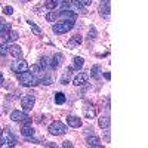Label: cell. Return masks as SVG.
Segmentation results:
<instances>
[{"mask_svg":"<svg viewBox=\"0 0 148 148\" xmlns=\"http://www.w3.org/2000/svg\"><path fill=\"white\" fill-rule=\"evenodd\" d=\"M16 76H18V82L22 86H25V88H31V86H36L37 83H39V80L36 79V76H34L33 73H30L28 70L24 71V73L16 74Z\"/></svg>","mask_w":148,"mask_h":148,"instance_id":"obj_1","label":"cell"},{"mask_svg":"<svg viewBox=\"0 0 148 148\" xmlns=\"http://www.w3.org/2000/svg\"><path fill=\"white\" fill-rule=\"evenodd\" d=\"M15 145H16V138L10 132V129L3 130L0 135V147H15Z\"/></svg>","mask_w":148,"mask_h":148,"instance_id":"obj_2","label":"cell"},{"mask_svg":"<svg viewBox=\"0 0 148 148\" xmlns=\"http://www.w3.org/2000/svg\"><path fill=\"white\" fill-rule=\"evenodd\" d=\"M73 28H74V22L73 21H61V22L53 24L52 31L55 34H65V33H68Z\"/></svg>","mask_w":148,"mask_h":148,"instance_id":"obj_3","label":"cell"},{"mask_svg":"<svg viewBox=\"0 0 148 148\" xmlns=\"http://www.w3.org/2000/svg\"><path fill=\"white\" fill-rule=\"evenodd\" d=\"M49 133L53 135V136H61V135H64L67 132V126L64 125L62 121H52L51 125H49Z\"/></svg>","mask_w":148,"mask_h":148,"instance_id":"obj_4","label":"cell"},{"mask_svg":"<svg viewBox=\"0 0 148 148\" xmlns=\"http://www.w3.org/2000/svg\"><path fill=\"white\" fill-rule=\"evenodd\" d=\"M10 70L14 71L15 74H19V73H24V71H27V70H28V64H27V61H25V59H19V58H16L14 62L10 64Z\"/></svg>","mask_w":148,"mask_h":148,"instance_id":"obj_5","label":"cell"},{"mask_svg":"<svg viewBox=\"0 0 148 148\" xmlns=\"http://www.w3.org/2000/svg\"><path fill=\"white\" fill-rule=\"evenodd\" d=\"M10 120L12 121H22V123H30L31 119L24 113V111H12L10 113Z\"/></svg>","mask_w":148,"mask_h":148,"instance_id":"obj_6","label":"cell"},{"mask_svg":"<svg viewBox=\"0 0 148 148\" xmlns=\"http://www.w3.org/2000/svg\"><path fill=\"white\" fill-rule=\"evenodd\" d=\"M36 104V98L33 95H25L21 98V105H22V110L24 111H30Z\"/></svg>","mask_w":148,"mask_h":148,"instance_id":"obj_7","label":"cell"},{"mask_svg":"<svg viewBox=\"0 0 148 148\" xmlns=\"http://www.w3.org/2000/svg\"><path fill=\"white\" fill-rule=\"evenodd\" d=\"M58 18L64 19V21H73V22H76L77 15H76V12L67 9V10H59V12H58Z\"/></svg>","mask_w":148,"mask_h":148,"instance_id":"obj_8","label":"cell"},{"mask_svg":"<svg viewBox=\"0 0 148 148\" xmlns=\"http://www.w3.org/2000/svg\"><path fill=\"white\" fill-rule=\"evenodd\" d=\"M88 79H89V76H88L86 73H79L77 76L73 79V84H74V86H83V84H86Z\"/></svg>","mask_w":148,"mask_h":148,"instance_id":"obj_9","label":"cell"},{"mask_svg":"<svg viewBox=\"0 0 148 148\" xmlns=\"http://www.w3.org/2000/svg\"><path fill=\"white\" fill-rule=\"evenodd\" d=\"M110 12H111L110 0H101L99 2V14L102 16H110Z\"/></svg>","mask_w":148,"mask_h":148,"instance_id":"obj_10","label":"cell"},{"mask_svg":"<svg viewBox=\"0 0 148 148\" xmlns=\"http://www.w3.org/2000/svg\"><path fill=\"white\" fill-rule=\"evenodd\" d=\"M9 31H10V25L5 21V18H0V37L6 39L9 36Z\"/></svg>","mask_w":148,"mask_h":148,"instance_id":"obj_11","label":"cell"},{"mask_svg":"<svg viewBox=\"0 0 148 148\" xmlns=\"http://www.w3.org/2000/svg\"><path fill=\"white\" fill-rule=\"evenodd\" d=\"M70 9L73 12H80V14H88V10H86V8L79 2V0H73V2L70 3Z\"/></svg>","mask_w":148,"mask_h":148,"instance_id":"obj_12","label":"cell"},{"mask_svg":"<svg viewBox=\"0 0 148 148\" xmlns=\"http://www.w3.org/2000/svg\"><path fill=\"white\" fill-rule=\"evenodd\" d=\"M83 114H84V117L86 119H93L95 116H96V110L92 107V105H84L83 107Z\"/></svg>","mask_w":148,"mask_h":148,"instance_id":"obj_13","label":"cell"},{"mask_svg":"<svg viewBox=\"0 0 148 148\" xmlns=\"http://www.w3.org/2000/svg\"><path fill=\"white\" fill-rule=\"evenodd\" d=\"M67 123H68V126H71V127H80L82 126V120L77 116H68L67 117Z\"/></svg>","mask_w":148,"mask_h":148,"instance_id":"obj_14","label":"cell"},{"mask_svg":"<svg viewBox=\"0 0 148 148\" xmlns=\"http://www.w3.org/2000/svg\"><path fill=\"white\" fill-rule=\"evenodd\" d=\"M9 53L14 58H21L22 56L21 46H18V45H9Z\"/></svg>","mask_w":148,"mask_h":148,"instance_id":"obj_15","label":"cell"},{"mask_svg":"<svg viewBox=\"0 0 148 148\" xmlns=\"http://www.w3.org/2000/svg\"><path fill=\"white\" fill-rule=\"evenodd\" d=\"M86 144H88V147H102L99 138H98L96 135H92V136L86 138Z\"/></svg>","mask_w":148,"mask_h":148,"instance_id":"obj_16","label":"cell"},{"mask_svg":"<svg viewBox=\"0 0 148 148\" xmlns=\"http://www.w3.org/2000/svg\"><path fill=\"white\" fill-rule=\"evenodd\" d=\"M62 58H64L62 53H55L53 58H52V61H51V68H53V70L58 68L61 65V62H62Z\"/></svg>","mask_w":148,"mask_h":148,"instance_id":"obj_17","label":"cell"},{"mask_svg":"<svg viewBox=\"0 0 148 148\" xmlns=\"http://www.w3.org/2000/svg\"><path fill=\"white\" fill-rule=\"evenodd\" d=\"M110 123H111V120H110L108 116H101L99 119H98V125H99L101 129H108L110 127Z\"/></svg>","mask_w":148,"mask_h":148,"instance_id":"obj_18","label":"cell"},{"mask_svg":"<svg viewBox=\"0 0 148 148\" xmlns=\"http://www.w3.org/2000/svg\"><path fill=\"white\" fill-rule=\"evenodd\" d=\"M83 64H84V59H83L82 56H76V58L73 59V65H71L70 68H71V70H77V71H79V70L83 67Z\"/></svg>","mask_w":148,"mask_h":148,"instance_id":"obj_19","label":"cell"},{"mask_svg":"<svg viewBox=\"0 0 148 148\" xmlns=\"http://www.w3.org/2000/svg\"><path fill=\"white\" fill-rule=\"evenodd\" d=\"M21 133H22L25 138H28V136H33V135H34V129L28 125V123H25V125L21 127Z\"/></svg>","mask_w":148,"mask_h":148,"instance_id":"obj_20","label":"cell"},{"mask_svg":"<svg viewBox=\"0 0 148 148\" xmlns=\"http://www.w3.org/2000/svg\"><path fill=\"white\" fill-rule=\"evenodd\" d=\"M80 43H82V37H80L79 34H76V36H74L73 39L68 42V49H76Z\"/></svg>","mask_w":148,"mask_h":148,"instance_id":"obj_21","label":"cell"},{"mask_svg":"<svg viewBox=\"0 0 148 148\" xmlns=\"http://www.w3.org/2000/svg\"><path fill=\"white\" fill-rule=\"evenodd\" d=\"M36 65H37V68H39V71H45L49 65V59L46 56H43V58L39 59V64H36Z\"/></svg>","mask_w":148,"mask_h":148,"instance_id":"obj_22","label":"cell"},{"mask_svg":"<svg viewBox=\"0 0 148 148\" xmlns=\"http://www.w3.org/2000/svg\"><path fill=\"white\" fill-rule=\"evenodd\" d=\"M90 76H92V79H95V80L101 79V67H99V65H93L92 70H90Z\"/></svg>","mask_w":148,"mask_h":148,"instance_id":"obj_23","label":"cell"},{"mask_svg":"<svg viewBox=\"0 0 148 148\" xmlns=\"http://www.w3.org/2000/svg\"><path fill=\"white\" fill-rule=\"evenodd\" d=\"M71 74H73V70H71V68H68V70H67V71L62 74V77H61V80H59V82H61V84H67V83L71 80Z\"/></svg>","mask_w":148,"mask_h":148,"instance_id":"obj_24","label":"cell"},{"mask_svg":"<svg viewBox=\"0 0 148 148\" xmlns=\"http://www.w3.org/2000/svg\"><path fill=\"white\" fill-rule=\"evenodd\" d=\"M65 101H67V98H65V95H64L62 92H56V93H55V102H56L58 105L65 104Z\"/></svg>","mask_w":148,"mask_h":148,"instance_id":"obj_25","label":"cell"},{"mask_svg":"<svg viewBox=\"0 0 148 148\" xmlns=\"http://www.w3.org/2000/svg\"><path fill=\"white\" fill-rule=\"evenodd\" d=\"M56 19H58V12H55V10L49 12L46 15V21H49V22H56Z\"/></svg>","mask_w":148,"mask_h":148,"instance_id":"obj_26","label":"cell"},{"mask_svg":"<svg viewBox=\"0 0 148 148\" xmlns=\"http://www.w3.org/2000/svg\"><path fill=\"white\" fill-rule=\"evenodd\" d=\"M9 52V43H2L0 45V56H6Z\"/></svg>","mask_w":148,"mask_h":148,"instance_id":"obj_27","label":"cell"},{"mask_svg":"<svg viewBox=\"0 0 148 148\" xmlns=\"http://www.w3.org/2000/svg\"><path fill=\"white\" fill-rule=\"evenodd\" d=\"M28 24H30V27H31V30H33L34 34H37V36H40V34H42V30L37 27V24H36V22H33V21L28 19Z\"/></svg>","mask_w":148,"mask_h":148,"instance_id":"obj_28","label":"cell"},{"mask_svg":"<svg viewBox=\"0 0 148 148\" xmlns=\"http://www.w3.org/2000/svg\"><path fill=\"white\" fill-rule=\"evenodd\" d=\"M8 37H9V42H16L18 37H19V34H18L16 31H10V34H9Z\"/></svg>","mask_w":148,"mask_h":148,"instance_id":"obj_29","label":"cell"},{"mask_svg":"<svg viewBox=\"0 0 148 148\" xmlns=\"http://www.w3.org/2000/svg\"><path fill=\"white\" fill-rule=\"evenodd\" d=\"M45 6H46L47 9H51V10H53V9L56 8V5H55L53 0H46V2H45Z\"/></svg>","mask_w":148,"mask_h":148,"instance_id":"obj_30","label":"cell"},{"mask_svg":"<svg viewBox=\"0 0 148 148\" xmlns=\"http://www.w3.org/2000/svg\"><path fill=\"white\" fill-rule=\"evenodd\" d=\"M39 82H40L42 84H46V86H49V84H52V79L49 77V76H45V77H43V79H40Z\"/></svg>","mask_w":148,"mask_h":148,"instance_id":"obj_31","label":"cell"},{"mask_svg":"<svg viewBox=\"0 0 148 148\" xmlns=\"http://www.w3.org/2000/svg\"><path fill=\"white\" fill-rule=\"evenodd\" d=\"M95 37H96V28H95V27H92V28L89 30V36H88V39H89V40H93Z\"/></svg>","mask_w":148,"mask_h":148,"instance_id":"obj_32","label":"cell"},{"mask_svg":"<svg viewBox=\"0 0 148 148\" xmlns=\"http://www.w3.org/2000/svg\"><path fill=\"white\" fill-rule=\"evenodd\" d=\"M3 14L5 15H12V14H14V8H12V6H5Z\"/></svg>","mask_w":148,"mask_h":148,"instance_id":"obj_33","label":"cell"},{"mask_svg":"<svg viewBox=\"0 0 148 148\" xmlns=\"http://www.w3.org/2000/svg\"><path fill=\"white\" fill-rule=\"evenodd\" d=\"M53 2H55V5H56V8H59L61 5H64V3H67V2H68V0H53Z\"/></svg>","mask_w":148,"mask_h":148,"instance_id":"obj_34","label":"cell"},{"mask_svg":"<svg viewBox=\"0 0 148 148\" xmlns=\"http://www.w3.org/2000/svg\"><path fill=\"white\" fill-rule=\"evenodd\" d=\"M79 2H80L83 6H89V5H92V0H79Z\"/></svg>","mask_w":148,"mask_h":148,"instance_id":"obj_35","label":"cell"},{"mask_svg":"<svg viewBox=\"0 0 148 148\" xmlns=\"http://www.w3.org/2000/svg\"><path fill=\"white\" fill-rule=\"evenodd\" d=\"M62 147H64V148H71L73 144H71L70 141H65V142H62Z\"/></svg>","mask_w":148,"mask_h":148,"instance_id":"obj_36","label":"cell"},{"mask_svg":"<svg viewBox=\"0 0 148 148\" xmlns=\"http://www.w3.org/2000/svg\"><path fill=\"white\" fill-rule=\"evenodd\" d=\"M104 77H105L107 80H110V79H111V74H110V73H105V74H104Z\"/></svg>","mask_w":148,"mask_h":148,"instance_id":"obj_37","label":"cell"},{"mask_svg":"<svg viewBox=\"0 0 148 148\" xmlns=\"http://www.w3.org/2000/svg\"><path fill=\"white\" fill-rule=\"evenodd\" d=\"M2 83H3V74L0 73V84H2Z\"/></svg>","mask_w":148,"mask_h":148,"instance_id":"obj_38","label":"cell"},{"mask_svg":"<svg viewBox=\"0 0 148 148\" xmlns=\"http://www.w3.org/2000/svg\"><path fill=\"white\" fill-rule=\"evenodd\" d=\"M0 135H2V130H0Z\"/></svg>","mask_w":148,"mask_h":148,"instance_id":"obj_39","label":"cell"}]
</instances>
